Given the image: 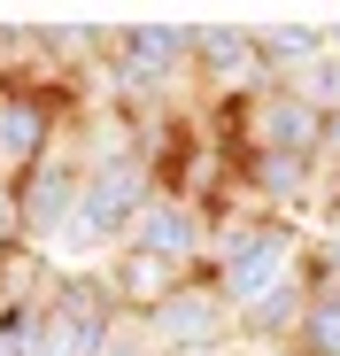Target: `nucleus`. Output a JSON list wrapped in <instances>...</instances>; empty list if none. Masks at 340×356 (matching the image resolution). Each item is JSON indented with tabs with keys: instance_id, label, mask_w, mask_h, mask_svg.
<instances>
[{
	"instance_id": "f03ea898",
	"label": "nucleus",
	"mask_w": 340,
	"mask_h": 356,
	"mask_svg": "<svg viewBox=\"0 0 340 356\" xmlns=\"http://www.w3.org/2000/svg\"><path fill=\"white\" fill-rule=\"evenodd\" d=\"M124 248H139V256H155V264H170V271L201 279V271H209V248H216V209H209L201 194H155Z\"/></svg>"
},
{
	"instance_id": "423d86ee",
	"label": "nucleus",
	"mask_w": 340,
	"mask_h": 356,
	"mask_svg": "<svg viewBox=\"0 0 340 356\" xmlns=\"http://www.w3.org/2000/svg\"><path fill=\"white\" fill-rule=\"evenodd\" d=\"M240 194L271 217H287V209L325 202V170L302 163V155H240Z\"/></svg>"
},
{
	"instance_id": "0eeeda50",
	"label": "nucleus",
	"mask_w": 340,
	"mask_h": 356,
	"mask_svg": "<svg viewBox=\"0 0 340 356\" xmlns=\"http://www.w3.org/2000/svg\"><path fill=\"white\" fill-rule=\"evenodd\" d=\"M302 356H340V286H317L309 294V318H302Z\"/></svg>"
},
{
	"instance_id": "6e6552de",
	"label": "nucleus",
	"mask_w": 340,
	"mask_h": 356,
	"mask_svg": "<svg viewBox=\"0 0 340 356\" xmlns=\"http://www.w3.org/2000/svg\"><path fill=\"white\" fill-rule=\"evenodd\" d=\"M93 356H162V348H155V333H147V318H132V310H124L117 325H108V341H101Z\"/></svg>"
},
{
	"instance_id": "39448f33",
	"label": "nucleus",
	"mask_w": 340,
	"mask_h": 356,
	"mask_svg": "<svg viewBox=\"0 0 340 356\" xmlns=\"http://www.w3.org/2000/svg\"><path fill=\"white\" fill-rule=\"evenodd\" d=\"M194 86L224 108H240L271 86V63H263V39L255 24H201V47H194Z\"/></svg>"
},
{
	"instance_id": "f257e3e1",
	"label": "nucleus",
	"mask_w": 340,
	"mask_h": 356,
	"mask_svg": "<svg viewBox=\"0 0 340 356\" xmlns=\"http://www.w3.org/2000/svg\"><path fill=\"white\" fill-rule=\"evenodd\" d=\"M147 333L162 356H240V310L224 302V286L209 271L186 279L162 310H147Z\"/></svg>"
},
{
	"instance_id": "20e7f679",
	"label": "nucleus",
	"mask_w": 340,
	"mask_h": 356,
	"mask_svg": "<svg viewBox=\"0 0 340 356\" xmlns=\"http://www.w3.org/2000/svg\"><path fill=\"white\" fill-rule=\"evenodd\" d=\"M232 124H240V155H302V163H317V147H325V108H309L294 86H263L255 101L232 108Z\"/></svg>"
},
{
	"instance_id": "7ed1b4c3",
	"label": "nucleus",
	"mask_w": 340,
	"mask_h": 356,
	"mask_svg": "<svg viewBox=\"0 0 340 356\" xmlns=\"http://www.w3.org/2000/svg\"><path fill=\"white\" fill-rule=\"evenodd\" d=\"M78 202H85V163H78V147L62 140L46 163H31L24 178H16V209H24V248H46L54 256V241L78 225Z\"/></svg>"
}]
</instances>
